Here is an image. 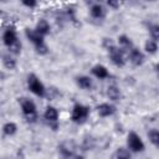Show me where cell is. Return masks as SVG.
Segmentation results:
<instances>
[{"instance_id":"6da1fadb","label":"cell","mask_w":159,"mask_h":159,"mask_svg":"<svg viewBox=\"0 0 159 159\" xmlns=\"http://www.w3.org/2000/svg\"><path fill=\"white\" fill-rule=\"evenodd\" d=\"M20 103H21V109H22L24 114L26 116L27 120L29 122H35L36 118H37L35 103L32 101H30V99H26V98H21Z\"/></svg>"},{"instance_id":"7a4b0ae2","label":"cell","mask_w":159,"mask_h":159,"mask_svg":"<svg viewBox=\"0 0 159 159\" xmlns=\"http://www.w3.org/2000/svg\"><path fill=\"white\" fill-rule=\"evenodd\" d=\"M88 113H89L88 107L82 106V104H76V106L73 107V109H72L71 119H72L75 123H83V122L87 119Z\"/></svg>"},{"instance_id":"3957f363","label":"cell","mask_w":159,"mask_h":159,"mask_svg":"<svg viewBox=\"0 0 159 159\" xmlns=\"http://www.w3.org/2000/svg\"><path fill=\"white\" fill-rule=\"evenodd\" d=\"M27 86H29V89L32 93H35L36 96L42 97L45 94V87H43V84L40 82V80L35 75H30L29 76V78H27Z\"/></svg>"},{"instance_id":"277c9868","label":"cell","mask_w":159,"mask_h":159,"mask_svg":"<svg viewBox=\"0 0 159 159\" xmlns=\"http://www.w3.org/2000/svg\"><path fill=\"white\" fill-rule=\"evenodd\" d=\"M127 143H128V147H129V149L132 152L138 153V152L144 150V143H143V140L140 139V137L135 132H129Z\"/></svg>"},{"instance_id":"5b68a950","label":"cell","mask_w":159,"mask_h":159,"mask_svg":"<svg viewBox=\"0 0 159 159\" xmlns=\"http://www.w3.org/2000/svg\"><path fill=\"white\" fill-rule=\"evenodd\" d=\"M109 56H111L112 62H113L116 66L122 67V66L124 65V57H123V52H122V50L117 48L116 46H114V47H112V48L109 50Z\"/></svg>"},{"instance_id":"8992f818","label":"cell","mask_w":159,"mask_h":159,"mask_svg":"<svg viewBox=\"0 0 159 159\" xmlns=\"http://www.w3.org/2000/svg\"><path fill=\"white\" fill-rule=\"evenodd\" d=\"M25 34H26V37H27L31 42H34V43H35V46H36V45H40V43H42V42H43V36H42V35H40L36 30L26 29V30H25Z\"/></svg>"},{"instance_id":"52a82bcc","label":"cell","mask_w":159,"mask_h":159,"mask_svg":"<svg viewBox=\"0 0 159 159\" xmlns=\"http://www.w3.org/2000/svg\"><path fill=\"white\" fill-rule=\"evenodd\" d=\"M2 40H4V43L10 47L11 45H14L16 41H17V37H16V32L14 29H9L4 32V36H2Z\"/></svg>"},{"instance_id":"ba28073f","label":"cell","mask_w":159,"mask_h":159,"mask_svg":"<svg viewBox=\"0 0 159 159\" xmlns=\"http://www.w3.org/2000/svg\"><path fill=\"white\" fill-rule=\"evenodd\" d=\"M114 111H116V108H114L113 106L108 104V103H102V104H99V106L97 107V112H98V114H99L101 117L112 116V114L114 113Z\"/></svg>"},{"instance_id":"9c48e42d","label":"cell","mask_w":159,"mask_h":159,"mask_svg":"<svg viewBox=\"0 0 159 159\" xmlns=\"http://www.w3.org/2000/svg\"><path fill=\"white\" fill-rule=\"evenodd\" d=\"M129 58H130V61H132V63H133V65L139 66V65H142V63H143V61H144V55H143L139 50L133 48V50H130Z\"/></svg>"},{"instance_id":"30bf717a","label":"cell","mask_w":159,"mask_h":159,"mask_svg":"<svg viewBox=\"0 0 159 159\" xmlns=\"http://www.w3.org/2000/svg\"><path fill=\"white\" fill-rule=\"evenodd\" d=\"M92 73H93L97 78H106V77L109 76L108 70H107L104 66H102V65H97V66H94V67L92 68Z\"/></svg>"},{"instance_id":"8fae6325","label":"cell","mask_w":159,"mask_h":159,"mask_svg":"<svg viewBox=\"0 0 159 159\" xmlns=\"http://www.w3.org/2000/svg\"><path fill=\"white\" fill-rule=\"evenodd\" d=\"M43 116H45V119L46 120H48V122H56L57 118H58V112L53 107H47Z\"/></svg>"},{"instance_id":"7c38bea8","label":"cell","mask_w":159,"mask_h":159,"mask_svg":"<svg viewBox=\"0 0 159 159\" xmlns=\"http://www.w3.org/2000/svg\"><path fill=\"white\" fill-rule=\"evenodd\" d=\"M36 31L40 35H42V36L47 35L50 32V25H48V22L46 20H40L37 22V25H36Z\"/></svg>"},{"instance_id":"4fadbf2b","label":"cell","mask_w":159,"mask_h":159,"mask_svg":"<svg viewBox=\"0 0 159 159\" xmlns=\"http://www.w3.org/2000/svg\"><path fill=\"white\" fill-rule=\"evenodd\" d=\"M60 153L65 157V158H70L72 157V153H73V145L72 144H68V143H63L62 145H60Z\"/></svg>"},{"instance_id":"5bb4252c","label":"cell","mask_w":159,"mask_h":159,"mask_svg":"<svg viewBox=\"0 0 159 159\" xmlns=\"http://www.w3.org/2000/svg\"><path fill=\"white\" fill-rule=\"evenodd\" d=\"M91 15L94 17V19H101L103 15H104V9L102 5L99 4H96L91 7Z\"/></svg>"},{"instance_id":"9a60e30c","label":"cell","mask_w":159,"mask_h":159,"mask_svg":"<svg viewBox=\"0 0 159 159\" xmlns=\"http://www.w3.org/2000/svg\"><path fill=\"white\" fill-rule=\"evenodd\" d=\"M77 84H78L81 88H83V89H88V88H91V86H92V81H91L89 77L82 76V77H78V78H77Z\"/></svg>"},{"instance_id":"2e32d148","label":"cell","mask_w":159,"mask_h":159,"mask_svg":"<svg viewBox=\"0 0 159 159\" xmlns=\"http://www.w3.org/2000/svg\"><path fill=\"white\" fill-rule=\"evenodd\" d=\"M107 94L112 101H118L120 97V92L116 86H109L107 88Z\"/></svg>"},{"instance_id":"e0dca14e","label":"cell","mask_w":159,"mask_h":159,"mask_svg":"<svg viewBox=\"0 0 159 159\" xmlns=\"http://www.w3.org/2000/svg\"><path fill=\"white\" fill-rule=\"evenodd\" d=\"M16 130H17V127H16V124L12 123V122H7V123H5L4 127H2V132H4L6 135H12V134L16 133Z\"/></svg>"},{"instance_id":"ac0fdd59","label":"cell","mask_w":159,"mask_h":159,"mask_svg":"<svg viewBox=\"0 0 159 159\" xmlns=\"http://www.w3.org/2000/svg\"><path fill=\"white\" fill-rule=\"evenodd\" d=\"M2 63H4L5 68H7V70H14L16 67V61L12 57H10L9 55L2 57Z\"/></svg>"},{"instance_id":"d6986e66","label":"cell","mask_w":159,"mask_h":159,"mask_svg":"<svg viewBox=\"0 0 159 159\" xmlns=\"http://www.w3.org/2000/svg\"><path fill=\"white\" fill-rule=\"evenodd\" d=\"M118 43H119V46H122L123 48H129V47H132V41H130V39L127 37L125 35H122V36L118 37Z\"/></svg>"},{"instance_id":"ffe728a7","label":"cell","mask_w":159,"mask_h":159,"mask_svg":"<svg viewBox=\"0 0 159 159\" xmlns=\"http://www.w3.org/2000/svg\"><path fill=\"white\" fill-rule=\"evenodd\" d=\"M148 137H149V140H150L155 147L159 145V132H158L157 129H152V130L148 133Z\"/></svg>"},{"instance_id":"44dd1931","label":"cell","mask_w":159,"mask_h":159,"mask_svg":"<svg viewBox=\"0 0 159 159\" xmlns=\"http://www.w3.org/2000/svg\"><path fill=\"white\" fill-rule=\"evenodd\" d=\"M116 158L117 159H130V153L124 148H118L116 152Z\"/></svg>"},{"instance_id":"7402d4cb","label":"cell","mask_w":159,"mask_h":159,"mask_svg":"<svg viewBox=\"0 0 159 159\" xmlns=\"http://www.w3.org/2000/svg\"><path fill=\"white\" fill-rule=\"evenodd\" d=\"M145 50H147L148 52H150V53L157 52V50H158L157 41H154V40H148V41L145 42Z\"/></svg>"},{"instance_id":"603a6c76","label":"cell","mask_w":159,"mask_h":159,"mask_svg":"<svg viewBox=\"0 0 159 159\" xmlns=\"http://www.w3.org/2000/svg\"><path fill=\"white\" fill-rule=\"evenodd\" d=\"M149 31H150V35H152L153 40L157 41L159 39V26L158 25H153V26H150Z\"/></svg>"},{"instance_id":"cb8c5ba5","label":"cell","mask_w":159,"mask_h":159,"mask_svg":"<svg viewBox=\"0 0 159 159\" xmlns=\"http://www.w3.org/2000/svg\"><path fill=\"white\" fill-rule=\"evenodd\" d=\"M36 52L40 53V55H46V53L48 52V48H47L46 43L42 42V43H40V45H36Z\"/></svg>"},{"instance_id":"d4e9b609","label":"cell","mask_w":159,"mask_h":159,"mask_svg":"<svg viewBox=\"0 0 159 159\" xmlns=\"http://www.w3.org/2000/svg\"><path fill=\"white\" fill-rule=\"evenodd\" d=\"M9 50L12 52V53H20V50H21V43L19 42V41H16L14 45H11L10 47H9Z\"/></svg>"},{"instance_id":"484cf974","label":"cell","mask_w":159,"mask_h":159,"mask_svg":"<svg viewBox=\"0 0 159 159\" xmlns=\"http://www.w3.org/2000/svg\"><path fill=\"white\" fill-rule=\"evenodd\" d=\"M93 140H92V138H86L84 139V142H83V149L84 150H88V149H92L93 148Z\"/></svg>"},{"instance_id":"4316f807","label":"cell","mask_w":159,"mask_h":159,"mask_svg":"<svg viewBox=\"0 0 159 159\" xmlns=\"http://www.w3.org/2000/svg\"><path fill=\"white\" fill-rule=\"evenodd\" d=\"M103 46L109 51L112 47H114V43H113V41H112L111 39H104V40H103Z\"/></svg>"},{"instance_id":"83f0119b","label":"cell","mask_w":159,"mask_h":159,"mask_svg":"<svg viewBox=\"0 0 159 159\" xmlns=\"http://www.w3.org/2000/svg\"><path fill=\"white\" fill-rule=\"evenodd\" d=\"M22 4L26 5V6H29V7H34V6H36V1H22Z\"/></svg>"},{"instance_id":"f1b7e54d","label":"cell","mask_w":159,"mask_h":159,"mask_svg":"<svg viewBox=\"0 0 159 159\" xmlns=\"http://www.w3.org/2000/svg\"><path fill=\"white\" fill-rule=\"evenodd\" d=\"M108 5L116 9V7H118V6H119V2H118V1H108Z\"/></svg>"},{"instance_id":"f546056e","label":"cell","mask_w":159,"mask_h":159,"mask_svg":"<svg viewBox=\"0 0 159 159\" xmlns=\"http://www.w3.org/2000/svg\"><path fill=\"white\" fill-rule=\"evenodd\" d=\"M73 159H84V158H83L82 155H75V157H73Z\"/></svg>"}]
</instances>
